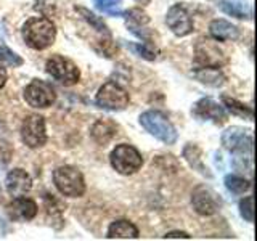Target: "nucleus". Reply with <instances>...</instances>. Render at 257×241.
<instances>
[{
	"label": "nucleus",
	"mask_w": 257,
	"mask_h": 241,
	"mask_svg": "<svg viewBox=\"0 0 257 241\" xmlns=\"http://www.w3.org/2000/svg\"><path fill=\"white\" fill-rule=\"evenodd\" d=\"M7 79H8L7 71H5V68H2V64H0V88H4V87H5Z\"/></svg>",
	"instance_id": "nucleus-33"
},
{
	"label": "nucleus",
	"mask_w": 257,
	"mask_h": 241,
	"mask_svg": "<svg viewBox=\"0 0 257 241\" xmlns=\"http://www.w3.org/2000/svg\"><path fill=\"white\" fill-rule=\"evenodd\" d=\"M5 187H7L8 195H12L15 198L24 196L32 188V179L26 171H23V169H13V171H10L7 175Z\"/></svg>",
	"instance_id": "nucleus-14"
},
{
	"label": "nucleus",
	"mask_w": 257,
	"mask_h": 241,
	"mask_svg": "<svg viewBox=\"0 0 257 241\" xmlns=\"http://www.w3.org/2000/svg\"><path fill=\"white\" fill-rule=\"evenodd\" d=\"M45 71L50 74L56 82H60L64 87H71L79 82L80 71L71 60L64 58L61 55H53L47 60Z\"/></svg>",
	"instance_id": "nucleus-5"
},
{
	"label": "nucleus",
	"mask_w": 257,
	"mask_h": 241,
	"mask_svg": "<svg viewBox=\"0 0 257 241\" xmlns=\"http://www.w3.org/2000/svg\"><path fill=\"white\" fill-rule=\"evenodd\" d=\"M96 104L109 111H120L128 104V93L114 80H108L96 93Z\"/></svg>",
	"instance_id": "nucleus-6"
},
{
	"label": "nucleus",
	"mask_w": 257,
	"mask_h": 241,
	"mask_svg": "<svg viewBox=\"0 0 257 241\" xmlns=\"http://www.w3.org/2000/svg\"><path fill=\"white\" fill-rule=\"evenodd\" d=\"M209 32L211 36L219 40V42H227V40H236L239 37V29L227 20H214L209 24Z\"/></svg>",
	"instance_id": "nucleus-16"
},
{
	"label": "nucleus",
	"mask_w": 257,
	"mask_h": 241,
	"mask_svg": "<svg viewBox=\"0 0 257 241\" xmlns=\"http://www.w3.org/2000/svg\"><path fill=\"white\" fill-rule=\"evenodd\" d=\"M195 63L198 68L203 66H212L220 68L222 64L227 63L223 52L219 45L214 44L212 40H199L195 47Z\"/></svg>",
	"instance_id": "nucleus-11"
},
{
	"label": "nucleus",
	"mask_w": 257,
	"mask_h": 241,
	"mask_svg": "<svg viewBox=\"0 0 257 241\" xmlns=\"http://www.w3.org/2000/svg\"><path fill=\"white\" fill-rule=\"evenodd\" d=\"M0 63H5L8 66L16 68V66H21L23 64V58L20 55H16L15 52H12L8 47L0 44Z\"/></svg>",
	"instance_id": "nucleus-26"
},
{
	"label": "nucleus",
	"mask_w": 257,
	"mask_h": 241,
	"mask_svg": "<svg viewBox=\"0 0 257 241\" xmlns=\"http://www.w3.org/2000/svg\"><path fill=\"white\" fill-rule=\"evenodd\" d=\"M24 100L34 108H48L55 103L56 93L50 84L36 79L24 88Z\"/></svg>",
	"instance_id": "nucleus-8"
},
{
	"label": "nucleus",
	"mask_w": 257,
	"mask_h": 241,
	"mask_svg": "<svg viewBox=\"0 0 257 241\" xmlns=\"http://www.w3.org/2000/svg\"><path fill=\"white\" fill-rule=\"evenodd\" d=\"M140 124L147 132H150L155 139L161 140L166 145H174L177 142V131L169 117L161 111H145L140 116Z\"/></svg>",
	"instance_id": "nucleus-2"
},
{
	"label": "nucleus",
	"mask_w": 257,
	"mask_h": 241,
	"mask_svg": "<svg viewBox=\"0 0 257 241\" xmlns=\"http://www.w3.org/2000/svg\"><path fill=\"white\" fill-rule=\"evenodd\" d=\"M223 182H225L227 190L235 193V195H241V193H244L251 188V182L246 180L244 177L236 175V174H228L227 177H225Z\"/></svg>",
	"instance_id": "nucleus-23"
},
{
	"label": "nucleus",
	"mask_w": 257,
	"mask_h": 241,
	"mask_svg": "<svg viewBox=\"0 0 257 241\" xmlns=\"http://www.w3.org/2000/svg\"><path fill=\"white\" fill-rule=\"evenodd\" d=\"M7 212L12 220H32L37 215V204L31 198L18 196L7 206Z\"/></svg>",
	"instance_id": "nucleus-15"
},
{
	"label": "nucleus",
	"mask_w": 257,
	"mask_h": 241,
	"mask_svg": "<svg viewBox=\"0 0 257 241\" xmlns=\"http://www.w3.org/2000/svg\"><path fill=\"white\" fill-rule=\"evenodd\" d=\"M239 214L246 222H254V196H247L239 201Z\"/></svg>",
	"instance_id": "nucleus-29"
},
{
	"label": "nucleus",
	"mask_w": 257,
	"mask_h": 241,
	"mask_svg": "<svg viewBox=\"0 0 257 241\" xmlns=\"http://www.w3.org/2000/svg\"><path fill=\"white\" fill-rule=\"evenodd\" d=\"M96 8H100L101 12L104 13H109V15H120L122 12L117 10V7L120 4V0H93Z\"/></svg>",
	"instance_id": "nucleus-30"
},
{
	"label": "nucleus",
	"mask_w": 257,
	"mask_h": 241,
	"mask_svg": "<svg viewBox=\"0 0 257 241\" xmlns=\"http://www.w3.org/2000/svg\"><path fill=\"white\" fill-rule=\"evenodd\" d=\"M12 155H13V150L10 147V143L5 140H0V166L7 164L8 161H10Z\"/></svg>",
	"instance_id": "nucleus-31"
},
{
	"label": "nucleus",
	"mask_w": 257,
	"mask_h": 241,
	"mask_svg": "<svg viewBox=\"0 0 257 241\" xmlns=\"http://www.w3.org/2000/svg\"><path fill=\"white\" fill-rule=\"evenodd\" d=\"M23 39L28 47L34 50H45L50 47L56 39V28L52 20L44 16H36L24 23L23 26Z\"/></svg>",
	"instance_id": "nucleus-1"
},
{
	"label": "nucleus",
	"mask_w": 257,
	"mask_h": 241,
	"mask_svg": "<svg viewBox=\"0 0 257 241\" xmlns=\"http://www.w3.org/2000/svg\"><path fill=\"white\" fill-rule=\"evenodd\" d=\"M44 204H45V209H47V214L53 217H58L61 220V212H63V206L58 199H56L53 195H45L44 196Z\"/></svg>",
	"instance_id": "nucleus-28"
},
{
	"label": "nucleus",
	"mask_w": 257,
	"mask_h": 241,
	"mask_svg": "<svg viewBox=\"0 0 257 241\" xmlns=\"http://www.w3.org/2000/svg\"><path fill=\"white\" fill-rule=\"evenodd\" d=\"M219 8L230 16H235L239 20H251L252 18V8L247 0H219L217 2Z\"/></svg>",
	"instance_id": "nucleus-17"
},
{
	"label": "nucleus",
	"mask_w": 257,
	"mask_h": 241,
	"mask_svg": "<svg viewBox=\"0 0 257 241\" xmlns=\"http://www.w3.org/2000/svg\"><path fill=\"white\" fill-rule=\"evenodd\" d=\"M124 15L127 18L128 26H145V24H148V21H150L148 15L145 12H142L140 8H132V10H127Z\"/></svg>",
	"instance_id": "nucleus-25"
},
{
	"label": "nucleus",
	"mask_w": 257,
	"mask_h": 241,
	"mask_svg": "<svg viewBox=\"0 0 257 241\" xmlns=\"http://www.w3.org/2000/svg\"><path fill=\"white\" fill-rule=\"evenodd\" d=\"M166 23L175 36L185 37L193 32V20L188 10L180 4H175L169 8L166 15Z\"/></svg>",
	"instance_id": "nucleus-12"
},
{
	"label": "nucleus",
	"mask_w": 257,
	"mask_h": 241,
	"mask_svg": "<svg viewBox=\"0 0 257 241\" xmlns=\"http://www.w3.org/2000/svg\"><path fill=\"white\" fill-rule=\"evenodd\" d=\"M222 145L225 150L231 153H252L254 139L249 131L243 127H230L222 134Z\"/></svg>",
	"instance_id": "nucleus-9"
},
{
	"label": "nucleus",
	"mask_w": 257,
	"mask_h": 241,
	"mask_svg": "<svg viewBox=\"0 0 257 241\" xmlns=\"http://www.w3.org/2000/svg\"><path fill=\"white\" fill-rule=\"evenodd\" d=\"M109 161L112 169H116L119 174L122 175H132L137 171H140L143 166V158L140 151L132 145H117V147L111 151Z\"/></svg>",
	"instance_id": "nucleus-4"
},
{
	"label": "nucleus",
	"mask_w": 257,
	"mask_h": 241,
	"mask_svg": "<svg viewBox=\"0 0 257 241\" xmlns=\"http://www.w3.org/2000/svg\"><path fill=\"white\" fill-rule=\"evenodd\" d=\"M21 140L32 150L44 147L47 142L45 119L39 114H29L24 117L21 124Z\"/></svg>",
	"instance_id": "nucleus-7"
},
{
	"label": "nucleus",
	"mask_w": 257,
	"mask_h": 241,
	"mask_svg": "<svg viewBox=\"0 0 257 241\" xmlns=\"http://www.w3.org/2000/svg\"><path fill=\"white\" fill-rule=\"evenodd\" d=\"M127 47L131 48V50L142 56V58L148 60V61H153L156 60V50H153V48L148 45V42H143V44H127Z\"/></svg>",
	"instance_id": "nucleus-27"
},
{
	"label": "nucleus",
	"mask_w": 257,
	"mask_h": 241,
	"mask_svg": "<svg viewBox=\"0 0 257 241\" xmlns=\"http://www.w3.org/2000/svg\"><path fill=\"white\" fill-rule=\"evenodd\" d=\"M191 204L199 215H212L220 209L222 201L215 191L206 185H199L191 193Z\"/></svg>",
	"instance_id": "nucleus-10"
},
{
	"label": "nucleus",
	"mask_w": 257,
	"mask_h": 241,
	"mask_svg": "<svg viewBox=\"0 0 257 241\" xmlns=\"http://www.w3.org/2000/svg\"><path fill=\"white\" fill-rule=\"evenodd\" d=\"M164 238H185V239H190V235L185 231H171L167 233V235Z\"/></svg>",
	"instance_id": "nucleus-32"
},
{
	"label": "nucleus",
	"mask_w": 257,
	"mask_h": 241,
	"mask_svg": "<svg viewBox=\"0 0 257 241\" xmlns=\"http://www.w3.org/2000/svg\"><path fill=\"white\" fill-rule=\"evenodd\" d=\"M193 114L198 116L199 119L212 120L214 124H223L227 120V111H225L222 104L214 101L212 98L199 100L193 108Z\"/></svg>",
	"instance_id": "nucleus-13"
},
{
	"label": "nucleus",
	"mask_w": 257,
	"mask_h": 241,
	"mask_svg": "<svg viewBox=\"0 0 257 241\" xmlns=\"http://www.w3.org/2000/svg\"><path fill=\"white\" fill-rule=\"evenodd\" d=\"M183 156H185V159L188 161V164L195 169V171H198L199 174H203L206 177H211V174H209V171H207V167L203 164V159H201V151H199V148L196 147V145L188 143L187 147H185V150H183Z\"/></svg>",
	"instance_id": "nucleus-22"
},
{
	"label": "nucleus",
	"mask_w": 257,
	"mask_h": 241,
	"mask_svg": "<svg viewBox=\"0 0 257 241\" xmlns=\"http://www.w3.org/2000/svg\"><path fill=\"white\" fill-rule=\"evenodd\" d=\"M76 10L82 15V18L90 24V26L93 28V29H96L98 32H101V34H104V36H109V29H108V26L106 24L103 23V20L100 18V16H96V15H93L90 10H87V8H84V7H76Z\"/></svg>",
	"instance_id": "nucleus-24"
},
{
	"label": "nucleus",
	"mask_w": 257,
	"mask_h": 241,
	"mask_svg": "<svg viewBox=\"0 0 257 241\" xmlns=\"http://www.w3.org/2000/svg\"><path fill=\"white\" fill-rule=\"evenodd\" d=\"M90 135L98 145H106L117 135V126L109 119H98L93 124Z\"/></svg>",
	"instance_id": "nucleus-18"
},
{
	"label": "nucleus",
	"mask_w": 257,
	"mask_h": 241,
	"mask_svg": "<svg viewBox=\"0 0 257 241\" xmlns=\"http://www.w3.org/2000/svg\"><path fill=\"white\" fill-rule=\"evenodd\" d=\"M222 106L227 109V111H230L231 114H235V116H239V117H244V119H247V120H252L254 119V112H252V109L249 108V106H246L244 103H241V101H238V100H235V98H231V96H227V95H223L222 96Z\"/></svg>",
	"instance_id": "nucleus-21"
},
{
	"label": "nucleus",
	"mask_w": 257,
	"mask_h": 241,
	"mask_svg": "<svg viewBox=\"0 0 257 241\" xmlns=\"http://www.w3.org/2000/svg\"><path fill=\"white\" fill-rule=\"evenodd\" d=\"M108 238L109 239H134L139 238V228L128 220H116L109 225L108 228Z\"/></svg>",
	"instance_id": "nucleus-20"
},
{
	"label": "nucleus",
	"mask_w": 257,
	"mask_h": 241,
	"mask_svg": "<svg viewBox=\"0 0 257 241\" xmlns=\"http://www.w3.org/2000/svg\"><path fill=\"white\" fill-rule=\"evenodd\" d=\"M53 182L55 187L64 196L79 198L85 193V182L84 175L79 169L72 166H60L53 171Z\"/></svg>",
	"instance_id": "nucleus-3"
},
{
	"label": "nucleus",
	"mask_w": 257,
	"mask_h": 241,
	"mask_svg": "<svg viewBox=\"0 0 257 241\" xmlns=\"http://www.w3.org/2000/svg\"><path fill=\"white\" fill-rule=\"evenodd\" d=\"M0 227H2V220H0Z\"/></svg>",
	"instance_id": "nucleus-34"
},
{
	"label": "nucleus",
	"mask_w": 257,
	"mask_h": 241,
	"mask_svg": "<svg viewBox=\"0 0 257 241\" xmlns=\"http://www.w3.org/2000/svg\"><path fill=\"white\" fill-rule=\"evenodd\" d=\"M195 76L201 84H204L207 87H222L225 84V74L220 71V68H212V66H203L196 68L193 71Z\"/></svg>",
	"instance_id": "nucleus-19"
}]
</instances>
